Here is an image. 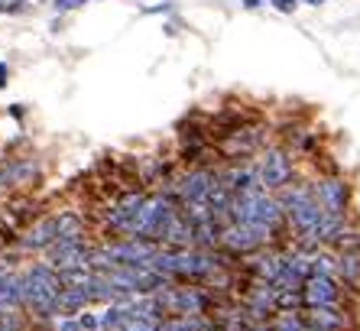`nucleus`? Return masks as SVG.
<instances>
[{"mask_svg": "<svg viewBox=\"0 0 360 331\" xmlns=\"http://www.w3.org/2000/svg\"><path fill=\"white\" fill-rule=\"evenodd\" d=\"M20 286H23V306L39 318H56L59 315V296H62V280L59 270L49 263H33L26 273H20Z\"/></svg>", "mask_w": 360, "mask_h": 331, "instance_id": "nucleus-1", "label": "nucleus"}, {"mask_svg": "<svg viewBox=\"0 0 360 331\" xmlns=\"http://www.w3.org/2000/svg\"><path fill=\"white\" fill-rule=\"evenodd\" d=\"M179 211H182V205H179L172 195H166V192H146V201H143L140 218H136L134 237L162 244V234H166V227L172 224V218H176Z\"/></svg>", "mask_w": 360, "mask_h": 331, "instance_id": "nucleus-2", "label": "nucleus"}, {"mask_svg": "<svg viewBox=\"0 0 360 331\" xmlns=\"http://www.w3.org/2000/svg\"><path fill=\"white\" fill-rule=\"evenodd\" d=\"M253 166H257V182H260V189L273 192V195L295 179L292 149L283 146V143H269L263 153H257Z\"/></svg>", "mask_w": 360, "mask_h": 331, "instance_id": "nucleus-3", "label": "nucleus"}, {"mask_svg": "<svg viewBox=\"0 0 360 331\" xmlns=\"http://www.w3.org/2000/svg\"><path fill=\"white\" fill-rule=\"evenodd\" d=\"M315 195H319V205L325 208V215H331V218L351 215L354 192H351V182L341 173H321L315 179Z\"/></svg>", "mask_w": 360, "mask_h": 331, "instance_id": "nucleus-4", "label": "nucleus"}, {"mask_svg": "<svg viewBox=\"0 0 360 331\" xmlns=\"http://www.w3.org/2000/svg\"><path fill=\"white\" fill-rule=\"evenodd\" d=\"M347 296L351 292L344 289L335 276H315L311 273L302 286V302L305 308H347Z\"/></svg>", "mask_w": 360, "mask_h": 331, "instance_id": "nucleus-5", "label": "nucleus"}, {"mask_svg": "<svg viewBox=\"0 0 360 331\" xmlns=\"http://www.w3.org/2000/svg\"><path fill=\"white\" fill-rule=\"evenodd\" d=\"M263 247H273L266 234H260L257 227H247V224H237V221H227L224 231H221V247L227 257H250L257 250Z\"/></svg>", "mask_w": 360, "mask_h": 331, "instance_id": "nucleus-6", "label": "nucleus"}, {"mask_svg": "<svg viewBox=\"0 0 360 331\" xmlns=\"http://www.w3.org/2000/svg\"><path fill=\"white\" fill-rule=\"evenodd\" d=\"M91 244L84 237H59L46 250V263L56 270H68V266H88L91 260Z\"/></svg>", "mask_w": 360, "mask_h": 331, "instance_id": "nucleus-7", "label": "nucleus"}, {"mask_svg": "<svg viewBox=\"0 0 360 331\" xmlns=\"http://www.w3.org/2000/svg\"><path fill=\"white\" fill-rule=\"evenodd\" d=\"M302 318L311 331H357V315L351 308H305Z\"/></svg>", "mask_w": 360, "mask_h": 331, "instance_id": "nucleus-8", "label": "nucleus"}, {"mask_svg": "<svg viewBox=\"0 0 360 331\" xmlns=\"http://www.w3.org/2000/svg\"><path fill=\"white\" fill-rule=\"evenodd\" d=\"M56 240H59V224H56V215H46L23 234V247L26 250H42V254H46Z\"/></svg>", "mask_w": 360, "mask_h": 331, "instance_id": "nucleus-9", "label": "nucleus"}, {"mask_svg": "<svg viewBox=\"0 0 360 331\" xmlns=\"http://www.w3.org/2000/svg\"><path fill=\"white\" fill-rule=\"evenodd\" d=\"M338 282L351 296L360 292V254H338Z\"/></svg>", "mask_w": 360, "mask_h": 331, "instance_id": "nucleus-10", "label": "nucleus"}, {"mask_svg": "<svg viewBox=\"0 0 360 331\" xmlns=\"http://www.w3.org/2000/svg\"><path fill=\"white\" fill-rule=\"evenodd\" d=\"M88 302H94L91 289H62L59 315H82L84 308H88Z\"/></svg>", "mask_w": 360, "mask_h": 331, "instance_id": "nucleus-11", "label": "nucleus"}, {"mask_svg": "<svg viewBox=\"0 0 360 331\" xmlns=\"http://www.w3.org/2000/svg\"><path fill=\"white\" fill-rule=\"evenodd\" d=\"M59 237H84V218L78 211H56Z\"/></svg>", "mask_w": 360, "mask_h": 331, "instance_id": "nucleus-12", "label": "nucleus"}, {"mask_svg": "<svg viewBox=\"0 0 360 331\" xmlns=\"http://www.w3.org/2000/svg\"><path fill=\"white\" fill-rule=\"evenodd\" d=\"M269 331H309L302 312H276L269 318Z\"/></svg>", "mask_w": 360, "mask_h": 331, "instance_id": "nucleus-13", "label": "nucleus"}, {"mask_svg": "<svg viewBox=\"0 0 360 331\" xmlns=\"http://www.w3.org/2000/svg\"><path fill=\"white\" fill-rule=\"evenodd\" d=\"M49 325H52V331H84L82 322H78V315H56Z\"/></svg>", "mask_w": 360, "mask_h": 331, "instance_id": "nucleus-14", "label": "nucleus"}, {"mask_svg": "<svg viewBox=\"0 0 360 331\" xmlns=\"http://www.w3.org/2000/svg\"><path fill=\"white\" fill-rule=\"evenodd\" d=\"M78 322H82V328H84V331H101L98 312H91V308H84V312L78 315Z\"/></svg>", "mask_w": 360, "mask_h": 331, "instance_id": "nucleus-15", "label": "nucleus"}, {"mask_svg": "<svg viewBox=\"0 0 360 331\" xmlns=\"http://www.w3.org/2000/svg\"><path fill=\"white\" fill-rule=\"evenodd\" d=\"M273 7H276L279 13H292V10L299 7V0H273Z\"/></svg>", "mask_w": 360, "mask_h": 331, "instance_id": "nucleus-16", "label": "nucleus"}, {"mask_svg": "<svg viewBox=\"0 0 360 331\" xmlns=\"http://www.w3.org/2000/svg\"><path fill=\"white\" fill-rule=\"evenodd\" d=\"M84 0H56V10H75V7H82Z\"/></svg>", "mask_w": 360, "mask_h": 331, "instance_id": "nucleus-17", "label": "nucleus"}, {"mask_svg": "<svg viewBox=\"0 0 360 331\" xmlns=\"http://www.w3.org/2000/svg\"><path fill=\"white\" fill-rule=\"evenodd\" d=\"M7 65H4V62H0V88H7Z\"/></svg>", "mask_w": 360, "mask_h": 331, "instance_id": "nucleus-18", "label": "nucleus"}, {"mask_svg": "<svg viewBox=\"0 0 360 331\" xmlns=\"http://www.w3.org/2000/svg\"><path fill=\"white\" fill-rule=\"evenodd\" d=\"M243 7H247V10H257V7H263V0H243Z\"/></svg>", "mask_w": 360, "mask_h": 331, "instance_id": "nucleus-19", "label": "nucleus"}, {"mask_svg": "<svg viewBox=\"0 0 360 331\" xmlns=\"http://www.w3.org/2000/svg\"><path fill=\"white\" fill-rule=\"evenodd\" d=\"M247 331H269V322H257V325H250Z\"/></svg>", "mask_w": 360, "mask_h": 331, "instance_id": "nucleus-20", "label": "nucleus"}, {"mask_svg": "<svg viewBox=\"0 0 360 331\" xmlns=\"http://www.w3.org/2000/svg\"><path fill=\"white\" fill-rule=\"evenodd\" d=\"M305 4H311V7H319V4H325V0H305Z\"/></svg>", "mask_w": 360, "mask_h": 331, "instance_id": "nucleus-21", "label": "nucleus"}]
</instances>
